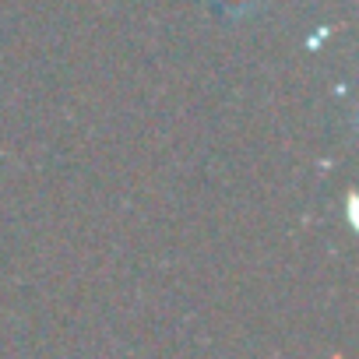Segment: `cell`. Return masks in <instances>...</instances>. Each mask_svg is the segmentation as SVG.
I'll return each mask as SVG.
<instances>
[{
    "instance_id": "obj_1",
    "label": "cell",
    "mask_w": 359,
    "mask_h": 359,
    "mask_svg": "<svg viewBox=\"0 0 359 359\" xmlns=\"http://www.w3.org/2000/svg\"><path fill=\"white\" fill-rule=\"evenodd\" d=\"M268 0H208V8L226 22H250Z\"/></svg>"
}]
</instances>
